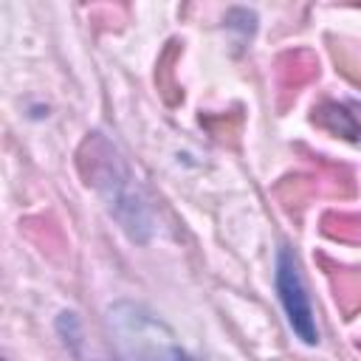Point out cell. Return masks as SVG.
Here are the masks:
<instances>
[{
  "instance_id": "1",
  "label": "cell",
  "mask_w": 361,
  "mask_h": 361,
  "mask_svg": "<svg viewBox=\"0 0 361 361\" xmlns=\"http://www.w3.org/2000/svg\"><path fill=\"white\" fill-rule=\"evenodd\" d=\"M107 336L113 361H189L169 327L133 302L107 310Z\"/></svg>"
},
{
  "instance_id": "2",
  "label": "cell",
  "mask_w": 361,
  "mask_h": 361,
  "mask_svg": "<svg viewBox=\"0 0 361 361\" xmlns=\"http://www.w3.org/2000/svg\"><path fill=\"white\" fill-rule=\"evenodd\" d=\"M93 155V169L87 172L90 183L104 195L110 212L118 217V223L135 237V240H147V231H149V214L144 209V203L138 200V189H135V180L127 175L124 164L118 161V155L104 144V152Z\"/></svg>"
},
{
  "instance_id": "3",
  "label": "cell",
  "mask_w": 361,
  "mask_h": 361,
  "mask_svg": "<svg viewBox=\"0 0 361 361\" xmlns=\"http://www.w3.org/2000/svg\"><path fill=\"white\" fill-rule=\"evenodd\" d=\"M276 293H279V302L288 313V322H290L293 333L305 344H316L319 330H316V316H313V307H310V296L305 290L296 257L288 248H279V254H276Z\"/></svg>"
},
{
  "instance_id": "4",
  "label": "cell",
  "mask_w": 361,
  "mask_h": 361,
  "mask_svg": "<svg viewBox=\"0 0 361 361\" xmlns=\"http://www.w3.org/2000/svg\"><path fill=\"white\" fill-rule=\"evenodd\" d=\"M319 124H324L327 130H333L344 138H358V121L338 104H324L319 110Z\"/></svg>"
}]
</instances>
